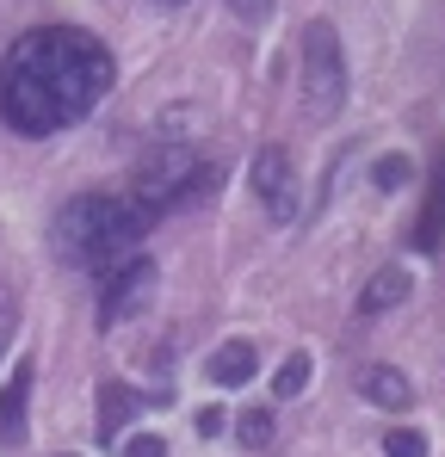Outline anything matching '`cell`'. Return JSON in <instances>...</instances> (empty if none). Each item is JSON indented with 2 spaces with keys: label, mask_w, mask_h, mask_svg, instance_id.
I'll list each match as a JSON object with an SVG mask.
<instances>
[{
  "label": "cell",
  "mask_w": 445,
  "mask_h": 457,
  "mask_svg": "<svg viewBox=\"0 0 445 457\" xmlns=\"http://www.w3.org/2000/svg\"><path fill=\"white\" fill-rule=\"evenodd\" d=\"M112 93V50L80 25H38L0 56V124L56 137Z\"/></svg>",
  "instance_id": "obj_1"
},
{
  "label": "cell",
  "mask_w": 445,
  "mask_h": 457,
  "mask_svg": "<svg viewBox=\"0 0 445 457\" xmlns=\"http://www.w3.org/2000/svg\"><path fill=\"white\" fill-rule=\"evenodd\" d=\"M143 228L148 217L124 198H105V192H80L56 211V253L69 266H87L93 278L124 266L137 247H143Z\"/></svg>",
  "instance_id": "obj_2"
},
{
  "label": "cell",
  "mask_w": 445,
  "mask_h": 457,
  "mask_svg": "<svg viewBox=\"0 0 445 457\" xmlns=\"http://www.w3.org/2000/svg\"><path fill=\"white\" fill-rule=\"evenodd\" d=\"M217 186V167L186 143H155L143 154V167L130 173V192H137V211L155 217V211H173V204H192L198 192Z\"/></svg>",
  "instance_id": "obj_3"
},
{
  "label": "cell",
  "mask_w": 445,
  "mask_h": 457,
  "mask_svg": "<svg viewBox=\"0 0 445 457\" xmlns=\"http://www.w3.org/2000/svg\"><path fill=\"white\" fill-rule=\"evenodd\" d=\"M297 87H303V105H309L315 124L340 118V105H347V56H340V31H334L328 19H309V25H303Z\"/></svg>",
  "instance_id": "obj_4"
},
{
  "label": "cell",
  "mask_w": 445,
  "mask_h": 457,
  "mask_svg": "<svg viewBox=\"0 0 445 457\" xmlns=\"http://www.w3.org/2000/svg\"><path fill=\"white\" fill-rule=\"evenodd\" d=\"M148 297H155V266H148L143 253H130L124 266L99 272V328H118V321H130V315H137Z\"/></svg>",
  "instance_id": "obj_5"
},
{
  "label": "cell",
  "mask_w": 445,
  "mask_h": 457,
  "mask_svg": "<svg viewBox=\"0 0 445 457\" xmlns=\"http://www.w3.org/2000/svg\"><path fill=\"white\" fill-rule=\"evenodd\" d=\"M248 186H254V204H266L273 223H291L297 217V173L285 149H260L248 167Z\"/></svg>",
  "instance_id": "obj_6"
},
{
  "label": "cell",
  "mask_w": 445,
  "mask_h": 457,
  "mask_svg": "<svg viewBox=\"0 0 445 457\" xmlns=\"http://www.w3.org/2000/svg\"><path fill=\"white\" fill-rule=\"evenodd\" d=\"M359 395H365L371 408H383V414H402V408L415 402V383L402 378L396 365H365V371H359Z\"/></svg>",
  "instance_id": "obj_7"
},
{
  "label": "cell",
  "mask_w": 445,
  "mask_h": 457,
  "mask_svg": "<svg viewBox=\"0 0 445 457\" xmlns=\"http://www.w3.org/2000/svg\"><path fill=\"white\" fill-rule=\"evenodd\" d=\"M254 371H260V353L248 340H222L217 353H211V365H205V378L217 383V389H241Z\"/></svg>",
  "instance_id": "obj_8"
},
{
  "label": "cell",
  "mask_w": 445,
  "mask_h": 457,
  "mask_svg": "<svg viewBox=\"0 0 445 457\" xmlns=\"http://www.w3.org/2000/svg\"><path fill=\"white\" fill-rule=\"evenodd\" d=\"M143 408H148V402L130 389V383H105V389H99V439H118Z\"/></svg>",
  "instance_id": "obj_9"
},
{
  "label": "cell",
  "mask_w": 445,
  "mask_h": 457,
  "mask_svg": "<svg viewBox=\"0 0 445 457\" xmlns=\"http://www.w3.org/2000/svg\"><path fill=\"white\" fill-rule=\"evenodd\" d=\"M445 241V149L433 161V186H427V211H421V223H415V247L421 253H440Z\"/></svg>",
  "instance_id": "obj_10"
},
{
  "label": "cell",
  "mask_w": 445,
  "mask_h": 457,
  "mask_svg": "<svg viewBox=\"0 0 445 457\" xmlns=\"http://www.w3.org/2000/svg\"><path fill=\"white\" fill-rule=\"evenodd\" d=\"M408 291H415V278L402 266H383V272H371V285L359 291V315H383V309L408 303Z\"/></svg>",
  "instance_id": "obj_11"
},
{
  "label": "cell",
  "mask_w": 445,
  "mask_h": 457,
  "mask_svg": "<svg viewBox=\"0 0 445 457\" xmlns=\"http://www.w3.org/2000/svg\"><path fill=\"white\" fill-rule=\"evenodd\" d=\"M25 395H31V365H19L0 389V439H25Z\"/></svg>",
  "instance_id": "obj_12"
},
{
  "label": "cell",
  "mask_w": 445,
  "mask_h": 457,
  "mask_svg": "<svg viewBox=\"0 0 445 457\" xmlns=\"http://www.w3.org/2000/svg\"><path fill=\"white\" fill-rule=\"evenodd\" d=\"M235 439H241L248 452H266V445H273V414H266V408H248V414L235 420Z\"/></svg>",
  "instance_id": "obj_13"
},
{
  "label": "cell",
  "mask_w": 445,
  "mask_h": 457,
  "mask_svg": "<svg viewBox=\"0 0 445 457\" xmlns=\"http://www.w3.org/2000/svg\"><path fill=\"white\" fill-rule=\"evenodd\" d=\"M309 378H315V365L297 353V359H285V365H279V378H273V395L285 402V395H297V389H309Z\"/></svg>",
  "instance_id": "obj_14"
},
{
  "label": "cell",
  "mask_w": 445,
  "mask_h": 457,
  "mask_svg": "<svg viewBox=\"0 0 445 457\" xmlns=\"http://www.w3.org/2000/svg\"><path fill=\"white\" fill-rule=\"evenodd\" d=\"M383 452H390V457H427V433H415V427H396V433L383 439Z\"/></svg>",
  "instance_id": "obj_15"
},
{
  "label": "cell",
  "mask_w": 445,
  "mask_h": 457,
  "mask_svg": "<svg viewBox=\"0 0 445 457\" xmlns=\"http://www.w3.org/2000/svg\"><path fill=\"white\" fill-rule=\"evenodd\" d=\"M13 334H19V297H13V285H0V359H6Z\"/></svg>",
  "instance_id": "obj_16"
},
{
  "label": "cell",
  "mask_w": 445,
  "mask_h": 457,
  "mask_svg": "<svg viewBox=\"0 0 445 457\" xmlns=\"http://www.w3.org/2000/svg\"><path fill=\"white\" fill-rule=\"evenodd\" d=\"M408 173H415V167H408V154H383V161H377V186H383V192L408 186Z\"/></svg>",
  "instance_id": "obj_17"
},
{
  "label": "cell",
  "mask_w": 445,
  "mask_h": 457,
  "mask_svg": "<svg viewBox=\"0 0 445 457\" xmlns=\"http://www.w3.org/2000/svg\"><path fill=\"white\" fill-rule=\"evenodd\" d=\"M273 6H279V0H229V12H235V19H248V25H260Z\"/></svg>",
  "instance_id": "obj_18"
},
{
  "label": "cell",
  "mask_w": 445,
  "mask_h": 457,
  "mask_svg": "<svg viewBox=\"0 0 445 457\" xmlns=\"http://www.w3.org/2000/svg\"><path fill=\"white\" fill-rule=\"evenodd\" d=\"M124 457H167V439H130V445H124Z\"/></svg>",
  "instance_id": "obj_19"
},
{
  "label": "cell",
  "mask_w": 445,
  "mask_h": 457,
  "mask_svg": "<svg viewBox=\"0 0 445 457\" xmlns=\"http://www.w3.org/2000/svg\"><path fill=\"white\" fill-rule=\"evenodd\" d=\"M222 433V408H205V414H198V439H217Z\"/></svg>",
  "instance_id": "obj_20"
},
{
  "label": "cell",
  "mask_w": 445,
  "mask_h": 457,
  "mask_svg": "<svg viewBox=\"0 0 445 457\" xmlns=\"http://www.w3.org/2000/svg\"><path fill=\"white\" fill-rule=\"evenodd\" d=\"M155 6H186V0H155Z\"/></svg>",
  "instance_id": "obj_21"
}]
</instances>
